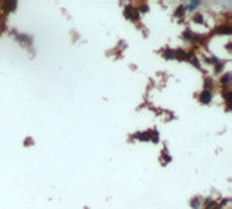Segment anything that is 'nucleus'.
<instances>
[{
	"instance_id": "nucleus-5",
	"label": "nucleus",
	"mask_w": 232,
	"mask_h": 209,
	"mask_svg": "<svg viewBox=\"0 0 232 209\" xmlns=\"http://www.w3.org/2000/svg\"><path fill=\"white\" fill-rule=\"evenodd\" d=\"M199 4V1H193V3H190L189 5H187V10H191V8H194V7H197V5Z\"/></svg>"
},
{
	"instance_id": "nucleus-6",
	"label": "nucleus",
	"mask_w": 232,
	"mask_h": 209,
	"mask_svg": "<svg viewBox=\"0 0 232 209\" xmlns=\"http://www.w3.org/2000/svg\"><path fill=\"white\" fill-rule=\"evenodd\" d=\"M229 79H231V76H229V73H227V75L221 79V81H223V83H227V81H229Z\"/></svg>"
},
{
	"instance_id": "nucleus-4",
	"label": "nucleus",
	"mask_w": 232,
	"mask_h": 209,
	"mask_svg": "<svg viewBox=\"0 0 232 209\" xmlns=\"http://www.w3.org/2000/svg\"><path fill=\"white\" fill-rule=\"evenodd\" d=\"M183 12H185V7H183V5H180L179 8H176V12H175V14H176V15H182Z\"/></svg>"
},
{
	"instance_id": "nucleus-7",
	"label": "nucleus",
	"mask_w": 232,
	"mask_h": 209,
	"mask_svg": "<svg viewBox=\"0 0 232 209\" xmlns=\"http://www.w3.org/2000/svg\"><path fill=\"white\" fill-rule=\"evenodd\" d=\"M195 20H199V22H201V20H202V16H201L199 14H197L195 15Z\"/></svg>"
},
{
	"instance_id": "nucleus-2",
	"label": "nucleus",
	"mask_w": 232,
	"mask_h": 209,
	"mask_svg": "<svg viewBox=\"0 0 232 209\" xmlns=\"http://www.w3.org/2000/svg\"><path fill=\"white\" fill-rule=\"evenodd\" d=\"M218 31H220V34L221 33L223 34H229L231 33V27H229V26H223V27L218 29Z\"/></svg>"
},
{
	"instance_id": "nucleus-3",
	"label": "nucleus",
	"mask_w": 232,
	"mask_h": 209,
	"mask_svg": "<svg viewBox=\"0 0 232 209\" xmlns=\"http://www.w3.org/2000/svg\"><path fill=\"white\" fill-rule=\"evenodd\" d=\"M212 86H213V83H212V80H209V79H206L205 80V88L209 91V88H212Z\"/></svg>"
},
{
	"instance_id": "nucleus-8",
	"label": "nucleus",
	"mask_w": 232,
	"mask_h": 209,
	"mask_svg": "<svg viewBox=\"0 0 232 209\" xmlns=\"http://www.w3.org/2000/svg\"><path fill=\"white\" fill-rule=\"evenodd\" d=\"M193 206H194V208H198V201H197V200L193 201Z\"/></svg>"
},
{
	"instance_id": "nucleus-1",
	"label": "nucleus",
	"mask_w": 232,
	"mask_h": 209,
	"mask_svg": "<svg viewBox=\"0 0 232 209\" xmlns=\"http://www.w3.org/2000/svg\"><path fill=\"white\" fill-rule=\"evenodd\" d=\"M210 99H212V94H210V91L205 90L204 92H201V94H199V100H201L202 103H209Z\"/></svg>"
}]
</instances>
